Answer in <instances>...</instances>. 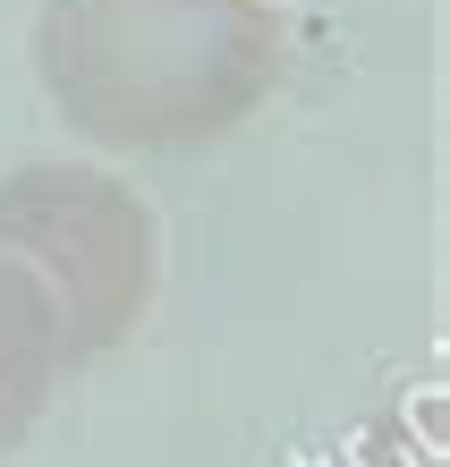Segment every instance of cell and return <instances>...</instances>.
Segmentation results:
<instances>
[{"label": "cell", "mask_w": 450, "mask_h": 467, "mask_svg": "<svg viewBox=\"0 0 450 467\" xmlns=\"http://www.w3.org/2000/svg\"><path fill=\"white\" fill-rule=\"evenodd\" d=\"M35 77L86 145L187 153L256 119L280 77L272 0H43Z\"/></svg>", "instance_id": "cell-1"}, {"label": "cell", "mask_w": 450, "mask_h": 467, "mask_svg": "<svg viewBox=\"0 0 450 467\" xmlns=\"http://www.w3.org/2000/svg\"><path fill=\"white\" fill-rule=\"evenodd\" d=\"M0 264L43 289L60 323V366H86L145 323L162 230L145 196L94 161H26L0 179Z\"/></svg>", "instance_id": "cell-2"}, {"label": "cell", "mask_w": 450, "mask_h": 467, "mask_svg": "<svg viewBox=\"0 0 450 467\" xmlns=\"http://www.w3.org/2000/svg\"><path fill=\"white\" fill-rule=\"evenodd\" d=\"M60 323H51L43 289L17 264H0V459L43 425L51 391H60Z\"/></svg>", "instance_id": "cell-3"}]
</instances>
